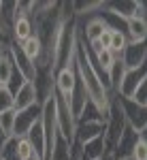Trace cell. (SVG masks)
Wrapping results in <instances>:
<instances>
[{"instance_id":"6da1fadb","label":"cell","mask_w":147,"mask_h":160,"mask_svg":"<svg viewBox=\"0 0 147 160\" xmlns=\"http://www.w3.org/2000/svg\"><path fill=\"white\" fill-rule=\"evenodd\" d=\"M75 66H77V75L81 79V83L87 92V98L90 102L98 109V113L102 115V120L107 122L109 118V107H111V94L105 81L100 79V75L96 73L94 64H92V56H90V49H87V43L83 34L79 32L77 28V58H75Z\"/></svg>"},{"instance_id":"7a4b0ae2","label":"cell","mask_w":147,"mask_h":160,"mask_svg":"<svg viewBox=\"0 0 147 160\" xmlns=\"http://www.w3.org/2000/svg\"><path fill=\"white\" fill-rule=\"evenodd\" d=\"M51 56H53V73L75 64V58H77V17L62 22Z\"/></svg>"},{"instance_id":"3957f363","label":"cell","mask_w":147,"mask_h":160,"mask_svg":"<svg viewBox=\"0 0 147 160\" xmlns=\"http://www.w3.org/2000/svg\"><path fill=\"white\" fill-rule=\"evenodd\" d=\"M56 126H58V137L64 139L66 143L75 141V128H77V120H75L73 111L68 100L60 96L56 92Z\"/></svg>"},{"instance_id":"277c9868","label":"cell","mask_w":147,"mask_h":160,"mask_svg":"<svg viewBox=\"0 0 147 160\" xmlns=\"http://www.w3.org/2000/svg\"><path fill=\"white\" fill-rule=\"evenodd\" d=\"M117 100H120V107H122V111H124L126 124H128L135 132L145 135V132H147V107L136 105L135 100L122 98V96H117Z\"/></svg>"},{"instance_id":"5b68a950","label":"cell","mask_w":147,"mask_h":160,"mask_svg":"<svg viewBox=\"0 0 147 160\" xmlns=\"http://www.w3.org/2000/svg\"><path fill=\"white\" fill-rule=\"evenodd\" d=\"M7 51H9V56H11V60H13L15 73L19 75L24 81H32L34 75H37V64L26 58V53L22 51V45L19 43H11V47Z\"/></svg>"},{"instance_id":"8992f818","label":"cell","mask_w":147,"mask_h":160,"mask_svg":"<svg viewBox=\"0 0 147 160\" xmlns=\"http://www.w3.org/2000/svg\"><path fill=\"white\" fill-rule=\"evenodd\" d=\"M34 105H41L37 88H34V81H24L22 86L13 92V109L19 113V111L30 109V107H34Z\"/></svg>"},{"instance_id":"52a82bcc","label":"cell","mask_w":147,"mask_h":160,"mask_svg":"<svg viewBox=\"0 0 147 160\" xmlns=\"http://www.w3.org/2000/svg\"><path fill=\"white\" fill-rule=\"evenodd\" d=\"M105 11L117 17V19H130L135 15H145L143 13V2H135V0H122V2H105Z\"/></svg>"},{"instance_id":"ba28073f","label":"cell","mask_w":147,"mask_h":160,"mask_svg":"<svg viewBox=\"0 0 147 160\" xmlns=\"http://www.w3.org/2000/svg\"><path fill=\"white\" fill-rule=\"evenodd\" d=\"M122 62L126 66V71H132V68H139L147 62V41H141V43H128V47L122 51Z\"/></svg>"},{"instance_id":"9c48e42d","label":"cell","mask_w":147,"mask_h":160,"mask_svg":"<svg viewBox=\"0 0 147 160\" xmlns=\"http://www.w3.org/2000/svg\"><path fill=\"white\" fill-rule=\"evenodd\" d=\"M105 135V122L100 120H79L77 122V128H75V141L86 145L92 139Z\"/></svg>"},{"instance_id":"30bf717a","label":"cell","mask_w":147,"mask_h":160,"mask_svg":"<svg viewBox=\"0 0 147 160\" xmlns=\"http://www.w3.org/2000/svg\"><path fill=\"white\" fill-rule=\"evenodd\" d=\"M77 79H79V75H77V66H75V64H73V66H66V68H60V71L56 73V77H53L56 92L68 100V98H71V94H73V90H75Z\"/></svg>"},{"instance_id":"8fae6325","label":"cell","mask_w":147,"mask_h":160,"mask_svg":"<svg viewBox=\"0 0 147 160\" xmlns=\"http://www.w3.org/2000/svg\"><path fill=\"white\" fill-rule=\"evenodd\" d=\"M145 79H147V62L143 64V66H139V68L126 71L122 90H120V94H117V96H122V98H132V94L136 92V88L141 86Z\"/></svg>"},{"instance_id":"7c38bea8","label":"cell","mask_w":147,"mask_h":160,"mask_svg":"<svg viewBox=\"0 0 147 160\" xmlns=\"http://www.w3.org/2000/svg\"><path fill=\"white\" fill-rule=\"evenodd\" d=\"M41 120V105H34L30 109H24L17 113V120H15V135L13 139H19V137H26L28 130L34 126V122Z\"/></svg>"},{"instance_id":"4fadbf2b","label":"cell","mask_w":147,"mask_h":160,"mask_svg":"<svg viewBox=\"0 0 147 160\" xmlns=\"http://www.w3.org/2000/svg\"><path fill=\"white\" fill-rule=\"evenodd\" d=\"M77 28H79V32L83 34L86 43H96L98 38L102 37V32H107L111 26L107 24V19H105L102 15H92V17L86 22L83 28H81L79 24H77Z\"/></svg>"},{"instance_id":"5bb4252c","label":"cell","mask_w":147,"mask_h":160,"mask_svg":"<svg viewBox=\"0 0 147 160\" xmlns=\"http://www.w3.org/2000/svg\"><path fill=\"white\" fill-rule=\"evenodd\" d=\"M139 132H135L128 124H126V128H124L122 137H120V141H117V145H115V160H124V158H130L132 156V149H135L136 141H139Z\"/></svg>"},{"instance_id":"9a60e30c","label":"cell","mask_w":147,"mask_h":160,"mask_svg":"<svg viewBox=\"0 0 147 160\" xmlns=\"http://www.w3.org/2000/svg\"><path fill=\"white\" fill-rule=\"evenodd\" d=\"M124 26H126L128 43H141V41H147V17L145 15H135V17L126 19Z\"/></svg>"},{"instance_id":"2e32d148","label":"cell","mask_w":147,"mask_h":160,"mask_svg":"<svg viewBox=\"0 0 147 160\" xmlns=\"http://www.w3.org/2000/svg\"><path fill=\"white\" fill-rule=\"evenodd\" d=\"M11 34H13V43H24L34 34V26H32V19L28 15H17L15 22L11 26Z\"/></svg>"},{"instance_id":"e0dca14e","label":"cell","mask_w":147,"mask_h":160,"mask_svg":"<svg viewBox=\"0 0 147 160\" xmlns=\"http://www.w3.org/2000/svg\"><path fill=\"white\" fill-rule=\"evenodd\" d=\"M87 102H90V98H87L86 88H83V83H81V79H77L73 94H71V98H68V105H71V111H73L75 120H79V115L83 113V109L87 107Z\"/></svg>"},{"instance_id":"ac0fdd59","label":"cell","mask_w":147,"mask_h":160,"mask_svg":"<svg viewBox=\"0 0 147 160\" xmlns=\"http://www.w3.org/2000/svg\"><path fill=\"white\" fill-rule=\"evenodd\" d=\"M81 154H83V160H105V158H107L105 135L92 139V141L86 143V145H81Z\"/></svg>"},{"instance_id":"d6986e66","label":"cell","mask_w":147,"mask_h":160,"mask_svg":"<svg viewBox=\"0 0 147 160\" xmlns=\"http://www.w3.org/2000/svg\"><path fill=\"white\" fill-rule=\"evenodd\" d=\"M15 79V66L9 51H0V88H11Z\"/></svg>"},{"instance_id":"ffe728a7","label":"cell","mask_w":147,"mask_h":160,"mask_svg":"<svg viewBox=\"0 0 147 160\" xmlns=\"http://www.w3.org/2000/svg\"><path fill=\"white\" fill-rule=\"evenodd\" d=\"M22 51L26 53V58H28V60H32L34 64L41 60V56H43L45 47H43V41H41V37H38L37 32L28 38V41H24V43H22Z\"/></svg>"},{"instance_id":"44dd1931","label":"cell","mask_w":147,"mask_h":160,"mask_svg":"<svg viewBox=\"0 0 147 160\" xmlns=\"http://www.w3.org/2000/svg\"><path fill=\"white\" fill-rule=\"evenodd\" d=\"M15 120H17V111L15 109L0 113V130L4 132L7 139H13V135H15Z\"/></svg>"},{"instance_id":"7402d4cb","label":"cell","mask_w":147,"mask_h":160,"mask_svg":"<svg viewBox=\"0 0 147 160\" xmlns=\"http://www.w3.org/2000/svg\"><path fill=\"white\" fill-rule=\"evenodd\" d=\"M128 47V37L126 32L120 30V28H111V45L109 49L115 53V56H122V51Z\"/></svg>"},{"instance_id":"603a6c76","label":"cell","mask_w":147,"mask_h":160,"mask_svg":"<svg viewBox=\"0 0 147 160\" xmlns=\"http://www.w3.org/2000/svg\"><path fill=\"white\" fill-rule=\"evenodd\" d=\"M13 141H15V156H17V160H30V158H34V156H38L26 137L13 139Z\"/></svg>"},{"instance_id":"cb8c5ba5","label":"cell","mask_w":147,"mask_h":160,"mask_svg":"<svg viewBox=\"0 0 147 160\" xmlns=\"http://www.w3.org/2000/svg\"><path fill=\"white\" fill-rule=\"evenodd\" d=\"M71 145L73 143H66L64 139H56V145L49 154V160H71Z\"/></svg>"},{"instance_id":"d4e9b609","label":"cell","mask_w":147,"mask_h":160,"mask_svg":"<svg viewBox=\"0 0 147 160\" xmlns=\"http://www.w3.org/2000/svg\"><path fill=\"white\" fill-rule=\"evenodd\" d=\"M13 43V34H11V26L4 24L0 19V51H7Z\"/></svg>"},{"instance_id":"484cf974","label":"cell","mask_w":147,"mask_h":160,"mask_svg":"<svg viewBox=\"0 0 147 160\" xmlns=\"http://www.w3.org/2000/svg\"><path fill=\"white\" fill-rule=\"evenodd\" d=\"M132 160H147V137L141 135L139 137V141H136L135 149H132Z\"/></svg>"},{"instance_id":"4316f807","label":"cell","mask_w":147,"mask_h":160,"mask_svg":"<svg viewBox=\"0 0 147 160\" xmlns=\"http://www.w3.org/2000/svg\"><path fill=\"white\" fill-rule=\"evenodd\" d=\"M13 109V90L11 88H0V113Z\"/></svg>"},{"instance_id":"83f0119b","label":"cell","mask_w":147,"mask_h":160,"mask_svg":"<svg viewBox=\"0 0 147 160\" xmlns=\"http://www.w3.org/2000/svg\"><path fill=\"white\" fill-rule=\"evenodd\" d=\"M98 43H100L102 49H109V45H111V28L107 30V32H102V37L98 38Z\"/></svg>"},{"instance_id":"f1b7e54d","label":"cell","mask_w":147,"mask_h":160,"mask_svg":"<svg viewBox=\"0 0 147 160\" xmlns=\"http://www.w3.org/2000/svg\"><path fill=\"white\" fill-rule=\"evenodd\" d=\"M9 141H11V139H7V137H4V132L0 130V154L4 152V148H7V143H9Z\"/></svg>"},{"instance_id":"f546056e","label":"cell","mask_w":147,"mask_h":160,"mask_svg":"<svg viewBox=\"0 0 147 160\" xmlns=\"http://www.w3.org/2000/svg\"><path fill=\"white\" fill-rule=\"evenodd\" d=\"M30 160H43V158H41V156H34V158H30Z\"/></svg>"},{"instance_id":"4dcf8cb0","label":"cell","mask_w":147,"mask_h":160,"mask_svg":"<svg viewBox=\"0 0 147 160\" xmlns=\"http://www.w3.org/2000/svg\"><path fill=\"white\" fill-rule=\"evenodd\" d=\"M0 13H2V0H0Z\"/></svg>"},{"instance_id":"1f68e13d","label":"cell","mask_w":147,"mask_h":160,"mask_svg":"<svg viewBox=\"0 0 147 160\" xmlns=\"http://www.w3.org/2000/svg\"><path fill=\"white\" fill-rule=\"evenodd\" d=\"M124 160H132V158H124Z\"/></svg>"},{"instance_id":"d6a6232c","label":"cell","mask_w":147,"mask_h":160,"mask_svg":"<svg viewBox=\"0 0 147 160\" xmlns=\"http://www.w3.org/2000/svg\"><path fill=\"white\" fill-rule=\"evenodd\" d=\"M0 160H4V158H2V156H0Z\"/></svg>"},{"instance_id":"836d02e7","label":"cell","mask_w":147,"mask_h":160,"mask_svg":"<svg viewBox=\"0 0 147 160\" xmlns=\"http://www.w3.org/2000/svg\"><path fill=\"white\" fill-rule=\"evenodd\" d=\"M111 160H115V158H111Z\"/></svg>"},{"instance_id":"e575fe53","label":"cell","mask_w":147,"mask_h":160,"mask_svg":"<svg viewBox=\"0 0 147 160\" xmlns=\"http://www.w3.org/2000/svg\"><path fill=\"white\" fill-rule=\"evenodd\" d=\"M145 135H147V132H145Z\"/></svg>"}]
</instances>
